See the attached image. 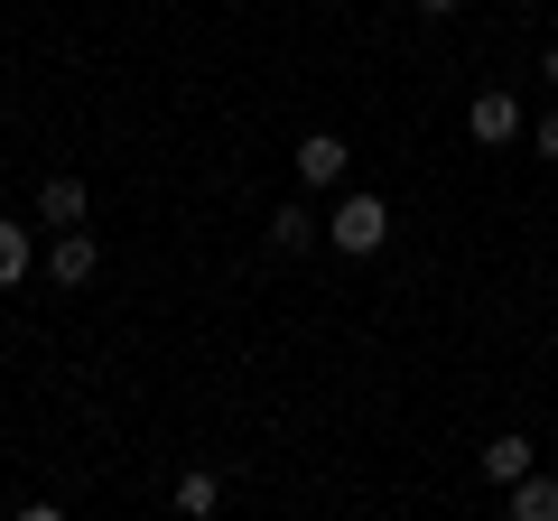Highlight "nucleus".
Wrapping results in <instances>:
<instances>
[{"label":"nucleus","mask_w":558,"mask_h":521,"mask_svg":"<svg viewBox=\"0 0 558 521\" xmlns=\"http://www.w3.org/2000/svg\"><path fill=\"white\" fill-rule=\"evenodd\" d=\"M531 465H539V447L521 438V428H502V438L484 447V475H494V484H521V475H531Z\"/></svg>","instance_id":"5"},{"label":"nucleus","mask_w":558,"mask_h":521,"mask_svg":"<svg viewBox=\"0 0 558 521\" xmlns=\"http://www.w3.org/2000/svg\"><path fill=\"white\" fill-rule=\"evenodd\" d=\"M38 215L57 223V233H65V223H84V215H94V196H84V178H47V186H38Z\"/></svg>","instance_id":"6"},{"label":"nucleus","mask_w":558,"mask_h":521,"mask_svg":"<svg viewBox=\"0 0 558 521\" xmlns=\"http://www.w3.org/2000/svg\"><path fill=\"white\" fill-rule=\"evenodd\" d=\"M344 168H354V149H344L336 131H307V141H299V186L326 196V186H344Z\"/></svg>","instance_id":"3"},{"label":"nucleus","mask_w":558,"mask_h":521,"mask_svg":"<svg viewBox=\"0 0 558 521\" xmlns=\"http://www.w3.org/2000/svg\"><path fill=\"white\" fill-rule=\"evenodd\" d=\"M512 521H558V475H539V465H531V475L512 484Z\"/></svg>","instance_id":"7"},{"label":"nucleus","mask_w":558,"mask_h":521,"mask_svg":"<svg viewBox=\"0 0 558 521\" xmlns=\"http://www.w3.org/2000/svg\"><path fill=\"white\" fill-rule=\"evenodd\" d=\"M270 242H279V252H307V242H317V215H307V205H279V215H270Z\"/></svg>","instance_id":"8"},{"label":"nucleus","mask_w":558,"mask_h":521,"mask_svg":"<svg viewBox=\"0 0 558 521\" xmlns=\"http://www.w3.org/2000/svg\"><path fill=\"white\" fill-rule=\"evenodd\" d=\"M410 10L418 20H447V10H465V0H410Z\"/></svg>","instance_id":"11"},{"label":"nucleus","mask_w":558,"mask_h":521,"mask_svg":"<svg viewBox=\"0 0 558 521\" xmlns=\"http://www.w3.org/2000/svg\"><path fill=\"white\" fill-rule=\"evenodd\" d=\"M539 159H558V112H549V121H539Z\"/></svg>","instance_id":"12"},{"label":"nucleus","mask_w":558,"mask_h":521,"mask_svg":"<svg viewBox=\"0 0 558 521\" xmlns=\"http://www.w3.org/2000/svg\"><path fill=\"white\" fill-rule=\"evenodd\" d=\"M549 94H558V47H549Z\"/></svg>","instance_id":"13"},{"label":"nucleus","mask_w":558,"mask_h":521,"mask_svg":"<svg viewBox=\"0 0 558 521\" xmlns=\"http://www.w3.org/2000/svg\"><path fill=\"white\" fill-rule=\"evenodd\" d=\"M28 260H38V252H28V233H20V223H0V289H20Z\"/></svg>","instance_id":"9"},{"label":"nucleus","mask_w":558,"mask_h":521,"mask_svg":"<svg viewBox=\"0 0 558 521\" xmlns=\"http://www.w3.org/2000/svg\"><path fill=\"white\" fill-rule=\"evenodd\" d=\"M215 502H223V484H215V475H178V512H186V521H205Z\"/></svg>","instance_id":"10"},{"label":"nucleus","mask_w":558,"mask_h":521,"mask_svg":"<svg viewBox=\"0 0 558 521\" xmlns=\"http://www.w3.org/2000/svg\"><path fill=\"white\" fill-rule=\"evenodd\" d=\"M326 242H336L344 260H373L381 242H391V196H373V186H354V196L326 215Z\"/></svg>","instance_id":"1"},{"label":"nucleus","mask_w":558,"mask_h":521,"mask_svg":"<svg viewBox=\"0 0 558 521\" xmlns=\"http://www.w3.org/2000/svg\"><path fill=\"white\" fill-rule=\"evenodd\" d=\"M512 131H521V102L502 94V84H484V94L465 102V141H475V149H502Z\"/></svg>","instance_id":"2"},{"label":"nucleus","mask_w":558,"mask_h":521,"mask_svg":"<svg viewBox=\"0 0 558 521\" xmlns=\"http://www.w3.org/2000/svg\"><path fill=\"white\" fill-rule=\"evenodd\" d=\"M47 270H57L65 289H84V280H94V270H102V242L84 233V223H65V233H57V252H47Z\"/></svg>","instance_id":"4"}]
</instances>
